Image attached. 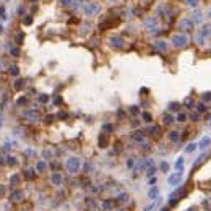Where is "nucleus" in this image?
Wrapping results in <instances>:
<instances>
[{"label":"nucleus","mask_w":211,"mask_h":211,"mask_svg":"<svg viewBox=\"0 0 211 211\" xmlns=\"http://www.w3.org/2000/svg\"><path fill=\"white\" fill-rule=\"evenodd\" d=\"M188 36L184 33H179V34H174L172 36V39H170V42H172V46L177 47V49H182V47H185L187 44H188Z\"/></svg>","instance_id":"obj_1"},{"label":"nucleus","mask_w":211,"mask_h":211,"mask_svg":"<svg viewBox=\"0 0 211 211\" xmlns=\"http://www.w3.org/2000/svg\"><path fill=\"white\" fill-rule=\"evenodd\" d=\"M65 167L70 174H76V172H80V169H81V159H80V157H70V159H67Z\"/></svg>","instance_id":"obj_2"},{"label":"nucleus","mask_w":211,"mask_h":211,"mask_svg":"<svg viewBox=\"0 0 211 211\" xmlns=\"http://www.w3.org/2000/svg\"><path fill=\"white\" fill-rule=\"evenodd\" d=\"M83 12H85L86 16H96L101 12V5L98 2H89V3H86L83 7Z\"/></svg>","instance_id":"obj_3"},{"label":"nucleus","mask_w":211,"mask_h":211,"mask_svg":"<svg viewBox=\"0 0 211 211\" xmlns=\"http://www.w3.org/2000/svg\"><path fill=\"white\" fill-rule=\"evenodd\" d=\"M145 29L148 33H157L159 31V20L156 16H148L145 20Z\"/></svg>","instance_id":"obj_4"},{"label":"nucleus","mask_w":211,"mask_h":211,"mask_svg":"<svg viewBox=\"0 0 211 211\" xmlns=\"http://www.w3.org/2000/svg\"><path fill=\"white\" fill-rule=\"evenodd\" d=\"M208 37H211V25H203V28L200 29L198 36H197V41L198 44H205Z\"/></svg>","instance_id":"obj_5"},{"label":"nucleus","mask_w":211,"mask_h":211,"mask_svg":"<svg viewBox=\"0 0 211 211\" xmlns=\"http://www.w3.org/2000/svg\"><path fill=\"white\" fill-rule=\"evenodd\" d=\"M182 179H184L182 170H177L175 174H170L169 177H167V182H169L170 187H175V185H179V184L182 182Z\"/></svg>","instance_id":"obj_6"},{"label":"nucleus","mask_w":211,"mask_h":211,"mask_svg":"<svg viewBox=\"0 0 211 211\" xmlns=\"http://www.w3.org/2000/svg\"><path fill=\"white\" fill-rule=\"evenodd\" d=\"M179 29H182V31H190L193 29V21L190 18H182V20L179 21Z\"/></svg>","instance_id":"obj_7"},{"label":"nucleus","mask_w":211,"mask_h":211,"mask_svg":"<svg viewBox=\"0 0 211 211\" xmlns=\"http://www.w3.org/2000/svg\"><path fill=\"white\" fill-rule=\"evenodd\" d=\"M109 42H111V46L114 47V49H122V47L125 46L124 39H122L120 36H112L111 39H109Z\"/></svg>","instance_id":"obj_8"},{"label":"nucleus","mask_w":211,"mask_h":211,"mask_svg":"<svg viewBox=\"0 0 211 211\" xmlns=\"http://www.w3.org/2000/svg\"><path fill=\"white\" fill-rule=\"evenodd\" d=\"M63 180L62 174L60 172H52V175H50V182H52V185H60Z\"/></svg>","instance_id":"obj_9"},{"label":"nucleus","mask_w":211,"mask_h":211,"mask_svg":"<svg viewBox=\"0 0 211 211\" xmlns=\"http://www.w3.org/2000/svg\"><path fill=\"white\" fill-rule=\"evenodd\" d=\"M154 49L159 50V52H166V50H167V42L162 41V39H159V41L154 42Z\"/></svg>","instance_id":"obj_10"},{"label":"nucleus","mask_w":211,"mask_h":211,"mask_svg":"<svg viewBox=\"0 0 211 211\" xmlns=\"http://www.w3.org/2000/svg\"><path fill=\"white\" fill-rule=\"evenodd\" d=\"M190 20L193 21V25H195V23H201V21H203V13L197 10V12H193V15H192Z\"/></svg>","instance_id":"obj_11"},{"label":"nucleus","mask_w":211,"mask_h":211,"mask_svg":"<svg viewBox=\"0 0 211 211\" xmlns=\"http://www.w3.org/2000/svg\"><path fill=\"white\" fill-rule=\"evenodd\" d=\"M210 145H211V138H208V137H203V138H201V141H200V143H198V148H200V149H206Z\"/></svg>","instance_id":"obj_12"},{"label":"nucleus","mask_w":211,"mask_h":211,"mask_svg":"<svg viewBox=\"0 0 211 211\" xmlns=\"http://www.w3.org/2000/svg\"><path fill=\"white\" fill-rule=\"evenodd\" d=\"M148 197H149L151 200H157V198H159V188H157V187H153V188H149Z\"/></svg>","instance_id":"obj_13"},{"label":"nucleus","mask_w":211,"mask_h":211,"mask_svg":"<svg viewBox=\"0 0 211 211\" xmlns=\"http://www.w3.org/2000/svg\"><path fill=\"white\" fill-rule=\"evenodd\" d=\"M26 119H29V122H36V120H39V114L37 112H26Z\"/></svg>","instance_id":"obj_14"},{"label":"nucleus","mask_w":211,"mask_h":211,"mask_svg":"<svg viewBox=\"0 0 211 211\" xmlns=\"http://www.w3.org/2000/svg\"><path fill=\"white\" fill-rule=\"evenodd\" d=\"M133 140L138 141V143H141V141H145V133L143 132H137V133H133Z\"/></svg>","instance_id":"obj_15"},{"label":"nucleus","mask_w":211,"mask_h":211,"mask_svg":"<svg viewBox=\"0 0 211 211\" xmlns=\"http://www.w3.org/2000/svg\"><path fill=\"white\" fill-rule=\"evenodd\" d=\"M46 169H47V162L46 161H39V162H37V166H36L37 172H44Z\"/></svg>","instance_id":"obj_16"},{"label":"nucleus","mask_w":211,"mask_h":211,"mask_svg":"<svg viewBox=\"0 0 211 211\" xmlns=\"http://www.w3.org/2000/svg\"><path fill=\"white\" fill-rule=\"evenodd\" d=\"M112 208H114V203H112L111 200H106V201L102 203V210L104 211H111Z\"/></svg>","instance_id":"obj_17"},{"label":"nucleus","mask_w":211,"mask_h":211,"mask_svg":"<svg viewBox=\"0 0 211 211\" xmlns=\"http://www.w3.org/2000/svg\"><path fill=\"white\" fill-rule=\"evenodd\" d=\"M21 198H23V193H21V192H13V193H12V200H13V201H20V200Z\"/></svg>","instance_id":"obj_18"},{"label":"nucleus","mask_w":211,"mask_h":211,"mask_svg":"<svg viewBox=\"0 0 211 211\" xmlns=\"http://www.w3.org/2000/svg\"><path fill=\"white\" fill-rule=\"evenodd\" d=\"M185 3L190 7V8H197L198 7V3H200V0H185Z\"/></svg>","instance_id":"obj_19"},{"label":"nucleus","mask_w":211,"mask_h":211,"mask_svg":"<svg viewBox=\"0 0 211 211\" xmlns=\"http://www.w3.org/2000/svg\"><path fill=\"white\" fill-rule=\"evenodd\" d=\"M117 201H119V203H129V195H127V193H120L119 198H117Z\"/></svg>","instance_id":"obj_20"},{"label":"nucleus","mask_w":211,"mask_h":211,"mask_svg":"<svg viewBox=\"0 0 211 211\" xmlns=\"http://www.w3.org/2000/svg\"><path fill=\"white\" fill-rule=\"evenodd\" d=\"M169 138H170V141H179L180 140V135H179V132H170Z\"/></svg>","instance_id":"obj_21"},{"label":"nucleus","mask_w":211,"mask_h":211,"mask_svg":"<svg viewBox=\"0 0 211 211\" xmlns=\"http://www.w3.org/2000/svg\"><path fill=\"white\" fill-rule=\"evenodd\" d=\"M197 148H198V145H195V143H190V145H188V146L185 148V153H193V151H195Z\"/></svg>","instance_id":"obj_22"},{"label":"nucleus","mask_w":211,"mask_h":211,"mask_svg":"<svg viewBox=\"0 0 211 211\" xmlns=\"http://www.w3.org/2000/svg\"><path fill=\"white\" fill-rule=\"evenodd\" d=\"M10 54L13 57H20V47H10Z\"/></svg>","instance_id":"obj_23"},{"label":"nucleus","mask_w":211,"mask_h":211,"mask_svg":"<svg viewBox=\"0 0 211 211\" xmlns=\"http://www.w3.org/2000/svg\"><path fill=\"white\" fill-rule=\"evenodd\" d=\"M184 104H185V107H188V109H193V106H195V102H193V99H192V98H187Z\"/></svg>","instance_id":"obj_24"},{"label":"nucleus","mask_w":211,"mask_h":211,"mask_svg":"<svg viewBox=\"0 0 211 211\" xmlns=\"http://www.w3.org/2000/svg\"><path fill=\"white\" fill-rule=\"evenodd\" d=\"M182 167H184V157H179L177 162H175V169H177V170H182Z\"/></svg>","instance_id":"obj_25"},{"label":"nucleus","mask_w":211,"mask_h":211,"mask_svg":"<svg viewBox=\"0 0 211 211\" xmlns=\"http://www.w3.org/2000/svg\"><path fill=\"white\" fill-rule=\"evenodd\" d=\"M172 122H174V117H172V115H169V114H167V115H164V124L166 125L172 124Z\"/></svg>","instance_id":"obj_26"},{"label":"nucleus","mask_w":211,"mask_h":211,"mask_svg":"<svg viewBox=\"0 0 211 211\" xmlns=\"http://www.w3.org/2000/svg\"><path fill=\"white\" fill-rule=\"evenodd\" d=\"M169 109H170L172 112H174V111H179V109H180V104H177V102H170V104H169Z\"/></svg>","instance_id":"obj_27"},{"label":"nucleus","mask_w":211,"mask_h":211,"mask_svg":"<svg viewBox=\"0 0 211 211\" xmlns=\"http://www.w3.org/2000/svg\"><path fill=\"white\" fill-rule=\"evenodd\" d=\"M197 107H198V112H205V111L208 109L205 102H198V104H197Z\"/></svg>","instance_id":"obj_28"},{"label":"nucleus","mask_w":211,"mask_h":211,"mask_svg":"<svg viewBox=\"0 0 211 211\" xmlns=\"http://www.w3.org/2000/svg\"><path fill=\"white\" fill-rule=\"evenodd\" d=\"M154 172H156V167H154V166L151 164V166L148 167V169H146V174H148V175H153Z\"/></svg>","instance_id":"obj_29"},{"label":"nucleus","mask_w":211,"mask_h":211,"mask_svg":"<svg viewBox=\"0 0 211 211\" xmlns=\"http://www.w3.org/2000/svg\"><path fill=\"white\" fill-rule=\"evenodd\" d=\"M23 85H25V80H16V83H15V88L16 89H20V88H23Z\"/></svg>","instance_id":"obj_30"},{"label":"nucleus","mask_w":211,"mask_h":211,"mask_svg":"<svg viewBox=\"0 0 211 211\" xmlns=\"http://www.w3.org/2000/svg\"><path fill=\"white\" fill-rule=\"evenodd\" d=\"M10 73H12V75H18V73H20L18 67L16 65H12V67H10Z\"/></svg>","instance_id":"obj_31"},{"label":"nucleus","mask_w":211,"mask_h":211,"mask_svg":"<svg viewBox=\"0 0 211 211\" xmlns=\"http://www.w3.org/2000/svg\"><path fill=\"white\" fill-rule=\"evenodd\" d=\"M156 206H157V200H156V201H154V203H151L149 206H146V208H145V211H151V210H154V208H156Z\"/></svg>","instance_id":"obj_32"},{"label":"nucleus","mask_w":211,"mask_h":211,"mask_svg":"<svg viewBox=\"0 0 211 211\" xmlns=\"http://www.w3.org/2000/svg\"><path fill=\"white\" fill-rule=\"evenodd\" d=\"M143 119H145V122H151V114H148V112H143Z\"/></svg>","instance_id":"obj_33"},{"label":"nucleus","mask_w":211,"mask_h":211,"mask_svg":"<svg viewBox=\"0 0 211 211\" xmlns=\"http://www.w3.org/2000/svg\"><path fill=\"white\" fill-rule=\"evenodd\" d=\"M167 169H169V164H167V162H166V161H162V162H161V170H164V172H167Z\"/></svg>","instance_id":"obj_34"},{"label":"nucleus","mask_w":211,"mask_h":211,"mask_svg":"<svg viewBox=\"0 0 211 211\" xmlns=\"http://www.w3.org/2000/svg\"><path fill=\"white\" fill-rule=\"evenodd\" d=\"M203 101L210 102V101H211V93H205V94H203Z\"/></svg>","instance_id":"obj_35"},{"label":"nucleus","mask_w":211,"mask_h":211,"mask_svg":"<svg viewBox=\"0 0 211 211\" xmlns=\"http://www.w3.org/2000/svg\"><path fill=\"white\" fill-rule=\"evenodd\" d=\"M185 119H187L185 114H179V115H177V120H179V122H185Z\"/></svg>","instance_id":"obj_36"},{"label":"nucleus","mask_w":211,"mask_h":211,"mask_svg":"<svg viewBox=\"0 0 211 211\" xmlns=\"http://www.w3.org/2000/svg\"><path fill=\"white\" fill-rule=\"evenodd\" d=\"M39 101H41V102H47V101H49V96H47V94H46V96L42 94L41 98H39Z\"/></svg>","instance_id":"obj_37"},{"label":"nucleus","mask_w":211,"mask_h":211,"mask_svg":"<svg viewBox=\"0 0 211 211\" xmlns=\"http://www.w3.org/2000/svg\"><path fill=\"white\" fill-rule=\"evenodd\" d=\"M0 18H2V20H5V18H7V15H5V10H3V8H0Z\"/></svg>","instance_id":"obj_38"},{"label":"nucleus","mask_w":211,"mask_h":211,"mask_svg":"<svg viewBox=\"0 0 211 211\" xmlns=\"http://www.w3.org/2000/svg\"><path fill=\"white\" fill-rule=\"evenodd\" d=\"M198 117H200V114H198V112H195V114H192V120H198Z\"/></svg>","instance_id":"obj_39"},{"label":"nucleus","mask_w":211,"mask_h":211,"mask_svg":"<svg viewBox=\"0 0 211 211\" xmlns=\"http://www.w3.org/2000/svg\"><path fill=\"white\" fill-rule=\"evenodd\" d=\"M133 164H135L133 159H129V161H127V167H133Z\"/></svg>","instance_id":"obj_40"},{"label":"nucleus","mask_w":211,"mask_h":211,"mask_svg":"<svg viewBox=\"0 0 211 211\" xmlns=\"http://www.w3.org/2000/svg\"><path fill=\"white\" fill-rule=\"evenodd\" d=\"M104 130H107V132H112V125H104Z\"/></svg>","instance_id":"obj_41"},{"label":"nucleus","mask_w":211,"mask_h":211,"mask_svg":"<svg viewBox=\"0 0 211 211\" xmlns=\"http://www.w3.org/2000/svg\"><path fill=\"white\" fill-rule=\"evenodd\" d=\"M62 2V5H70L71 3V0H60Z\"/></svg>","instance_id":"obj_42"},{"label":"nucleus","mask_w":211,"mask_h":211,"mask_svg":"<svg viewBox=\"0 0 211 211\" xmlns=\"http://www.w3.org/2000/svg\"><path fill=\"white\" fill-rule=\"evenodd\" d=\"M31 21H33V20H31V18H25V25H29V23H31Z\"/></svg>","instance_id":"obj_43"},{"label":"nucleus","mask_w":211,"mask_h":211,"mask_svg":"<svg viewBox=\"0 0 211 211\" xmlns=\"http://www.w3.org/2000/svg\"><path fill=\"white\" fill-rule=\"evenodd\" d=\"M26 102V98H21V99H18V104H25Z\"/></svg>","instance_id":"obj_44"},{"label":"nucleus","mask_w":211,"mask_h":211,"mask_svg":"<svg viewBox=\"0 0 211 211\" xmlns=\"http://www.w3.org/2000/svg\"><path fill=\"white\" fill-rule=\"evenodd\" d=\"M130 111H132V114H137V112H138V109H137V107H135V106H133V107H132V109H130Z\"/></svg>","instance_id":"obj_45"},{"label":"nucleus","mask_w":211,"mask_h":211,"mask_svg":"<svg viewBox=\"0 0 211 211\" xmlns=\"http://www.w3.org/2000/svg\"><path fill=\"white\" fill-rule=\"evenodd\" d=\"M107 2H111V3H115V2H119V0H107Z\"/></svg>","instance_id":"obj_46"},{"label":"nucleus","mask_w":211,"mask_h":211,"mask_svg":"<svg viewBox=\"0 0 211 211\" xmlns=\"http://www.w3.org/2000/svg\"><path fill=\"white\" fill-rule=\"evenodd\" d=\"M208 16H210V18H211V8H210V12H208Z\"/></svg>","instance_id":"obj_47"},{"label":"nucleus","mask_w":211,"mask_h":211,"mask_svg":"<svg viewBox=\"0 0 211 211\" xmlns=\"http://www.w3.org/2000/svg\"><path fill=\"white\" fill-rule=\"evenodd\" d=\"M187 211H197V210H195V208H190V210H187Z\"/></svg>","instance_id":"obj_48"},{"label":"nucleus","mask_w":211,"mask_h":211,"mask_svg":"<svg viewBox=\"0 0 211 211\" xmlns=\"http://www.w3.org/2000/svg\"><path fill=\"white\" fill-rule=\"evenodd\" d=\"M2 159H3V157H0V164H3V161H2Z\"/></svg>","instance_id":"obj_49"},{"label":"nucleus","mask_w":211,"mask_h":211,"mask_svg":"<svg viewBox=\"0 0 211 211\" xmlns=\"http://www.w3.org/2000/svg\"><path fill=\"white\" fill-rule=\"evenodd\" d=\"M0 125H2V119H0Z\"/></svg>","instance_id":"obj_50"},{"label":"nucleus","mask_w":211,"mask_h":211,"mask_svg":"<svg viewBox=\"0 0 211 211\" xmlns=\"http://www.w3.org/2000/svg\"><path fill=\"white\" fill-rule=\"evenodd\" d=\"M120 211H124V210H120Z\"/></svg>","instance_id":"obj_51"}]
</instances>
